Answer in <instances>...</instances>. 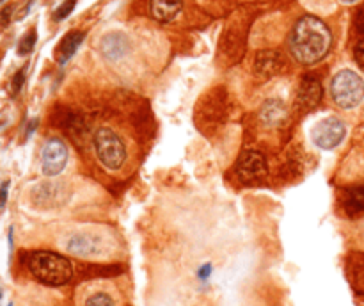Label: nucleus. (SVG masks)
<instances>
[{
	"mask_svg": "<svg viewBox=\"0 0 364 306\" xmlns=\"http://www.w3.org/2000/svg\"><path fill=\"white\" fill-rule=\"evenodd\" d=\"M96 155L107 170H119L126 159V148L121 137L111 129H99L95 136Z\"/></svg>",
	"mask_w": 364,
	"mask_h": 306,
	"instance_id": "20e7f679",
	"label": "nucleus"
},
{
	"mask_svg": "<svg viewBox=\"0 0 364 306\" xmlns=\"http://www.w3.org/2000/svg\"><path fill=\"white\" fill-rule=\"evenodd\" d=\"M0 2H4V0H0Z\"/></svg>",
	"mask_w": 364,
	"mask_h": 306,
	"instance_id": "5701e85b",
	"label": "nucleus"
},
{
	"mask_svg": "<svg viewBox=\"0 0 364 306\" xmlns=\"http://www.w3.org/2000/svg\"><path fill=\"white\" fill-rule=\"evenodd\" d=\"M341 2H345V4H353V2H357V0H341Z\"/></svg>",
	"mask_w": 364,
	"mask_h": 306,
	"instance_id": "4be33fe9",
	"label": "nucleus"
},
{
	"mask_svg": "<svg viewBox=\"0 0 364 306\" xmlns=\"http://www.w3.org/2000/svg\"><path fill=\"white\" fill-rule=\"evenodd\" d=\"M66 249L77 257H95L102 253V239L92 233H73L68 239Z\"/></svg>",
	"mask_w": 364,
	"mask_h": 306,
	"instance_id": "0eeeda50",
	"label": "nucleus"
},
{
	"mask_svg": "<svg viewBox=\"0 0 364 306\" xmlns=\"http://www.w3.org/2000/svg\"><path fill=\"white\" fill-rule=\"evenodd\" d=\"M84 37H85L84 33H78V30H73V33L66 34V36L63 37V41L59 43V47H57V50H56L57 61H59L61 64H64L66 61H70L71 57L75 56V52L78 50V47L82 45Z\"/></svg>",
	"mask_w": 364,
	"mask_h": 306,
	"instance_id": "f8f14e48",
	"label": "nucleus"
},
{
	"mask_svg": "<svg viewBox=\"0 0 364 306\" xmlns=\"http://www.w3.org/2000/svg\"><path fill=\"white\" fill-rule=\"evenodd\" d=\"M343 205L348 214H363L364 212V185L350 189L343 198Z\"/></svg>",
	"mask_w": 364,
	"mask_h": 306,
	"instance_id": "ddd939ff",
	"label": "nucleus"
},
{
	"mask_svg": "<svg viewBox=\"0 0 364 306\" xmlns=\"http://www.w3.org/2000/svg\"><path fill=\"white\" fill-rule=\"evenodd\" d=\"M9 306H13V305H9Z\"/></svg>",
	"mask_w": 364,
	"mask_h": 306,
	"instance_id": "b1692460",
	"label": "nucleus"
},
{
	"mask_svg": "<svg viewBox=\"0 0 364 306\" xmlns=\"http://www.w3.org/2000/svg\"><path fill=\"white\" fill-rule=\"evenodd\" d=\"M68 163V148L63 141L50 139L41 151V171L44 177H57Z\"/></svg>",
	"mask_w": 364,
	"mask_h": 306,
	"instance_id": "39448f33",
	"label": "nucleus"
},
{
	"mask_svg": "<svg viewBox=\"0 0 364 306\" xmlns=\"http://www.w3.org/2000/svg\"><path fill=\"white\" fill-rule=\"evenodd\" d=\"M23 82H25V68H23V70H20L18 73L13 77V93H18L20 89H22Z\"/></svg>",
	"mask_w": 364,
	"mask_h": 306,
	"instance_id": "a211bd4d",
	"label": "nucleus"
},
{
	"mask_svg": "<svg viewBox=\"0 0 364 306\" xmlns=\"http://www.w3.org/2000/svg\"><path fill=\"white\" fill-rule=\"evenodd\" d=\"M130 50V41L125 34L111 33L102 40V54L107 59L118 61L125 57Z\"/></svg>",
	"mask_w": 364,
	"mask_h": 306,
	"instance_id": "6e6552de",
	"label": "nucleus"
},
{
	"mask_svg": "<svg viewBox=\"0 0 364 306\" xmlns=\"http://www.w3.org/2000/svg\"><path fill=\"white\" fill-rule=\"evenodd\" d=\"M265 173V159L262 157V153L257 151H249L245 155L240 159L238 163V175L245 180H250V178L262 177Z\"/></svg>",
	"mask_w": 364,
	"mask_h": 306,
	"instance_id": "9b49d317",
	"label": "nucleus"
},
{
	"mask_svg": "<svg viewBox=\"0 0 364 306\" xmlns=\"http://www.w3.org/2000/svg\"><path fill=\"white\" fill-rule=\"evenodd\" d=\"M331 95L341 109H353L364 98V82L356 71L341 70L331 82Z\"/></svg>",
	"mask_w": 364,
	"mask_h": 306,
	"instance_id": "7ed1b4c3",
	"label": "nucleus"
},
{
	"mask_svg": "<svg viewBox=\"0 0 364 306\" xmlns=\"http://www.w3.org/2000/svg\"><path fill=\"white\" fill-rule=\"evenodd\" d=\"M210 274H212V267H210V266H205V267H202L201 271H199V273H198V276H199V280H202V281H205L206 278L210 276Z\"/></svg>",
	"mask_w": 364,
	"mask_h": 306,
	"instance_id": "412c9836",
	"label": "nucleus"
},
{
	"mask_svg": "<svg viewBox=\"0 0 364 306\" xmlns=\"http://www.w3.org/2000/svg\"><path fill=\"white\" fill-rule=\"evenodd\" d=\"M281 59L276 52H262L256 59V70L262 75H272L279 70Z\"/></svg>",
	"mask_w": 364,
	"mask_h": 306,
	"instance_id": "4468645a",
	"label": "nucleus"
},
{
	"mask_svg": "<svg viewBox=\"0 0 364 306\" xmlns=\"http://www.w3.org/2000/svg\"><path fill=\"white\" fill-rule=\"evenodd\" d=\"M346 129L345 123L338 118H325L324 122L317 123V126L311 132V139L322 150H332L338 146L345 137Z\"/></svg>",
	"mask_w": 364,
	"mask_h": 306,
	"instance_id": "423d86ee",
	"label": "nucleus"
},
{
	"mask_svg": "<svg viewBox=\"0 0 364 306\" xmlns=\"http://www.w3.org/2000/svg\"><path fill=\"white\" fill-rule=\"evenodd\" d=\"M29 271L37 281L59 287L73 278V266L68 259L50 251H36L29 257Z\"/></svg>",
	"mask_w": 364,
	"mask_h": 306,
	"instance_id": "f03ea898",
	"label": "nucleus"
},
{
	"mask_svg": "<svg viewBox=\"0 0 364 306\" xmlns=\"http://www.w3.org/2000/svg\"><path fill=\"white\" fill-rule=\"evenodd\" d=\"M75 4H77V0H66V2H63V4L56 9V15H54V18L59 22V20H64L66 16H70L71 11L75 9Z\"/></svg>",
	"mask_w": 364,
	"mask_h": 306,
	"instance_id": "f3484780",
	"label": "nucleus"
},
{
	"mask_svg": "<svg viewBox=\"0 0 364 306\" xmlns=\"http://www.w3.org/2000/svg\"><path fill=\"white\" fill-rule=\"evenodd\" d=\"M181 8H183V0H151L150 4L151 16L162 23L173 22Z\"/></svg>",
	"mask_w": 364,
	"mask_h": 306,
	"instance_id": "9d476101",
	"label": "nucleus"
},
{
	"mask_svg": "<svg viewBox=\"0 0 364 306\" xmlns=\"http://www.w3.org/2000/svg\"><path fill=\"white\" fill-rule=\"evenodd\" d=\"M353 56H356L357 64L364 70V40H360L359 43L356 45V50H353Z\"/></svg>",
	"mask_w": 364,
	"mask_h": 306,
	"instance_id": "6ab92c4d",
	"label": "nucleus"
},
{
	"mask_svg": "<svg viewBox=\"0 0 364 306\" xmlns=\"http://www.w3.org/2000/svg\"><path fill=\"white\" fill-rule=\"evenodd\" d=\"M331 45V30L317 16H302L290 34V52L301 64L322 61L327 56Z\"/></svg>",
	"mask_w": 364,
	"mask_h": 306,
	"instance_id": "f257e3e1",
	"label": "nucleus"
},
{
	"mask_svg": "<svg viewBox=\"0 0 364 306\" xmlns=\"http://www.w3.org/2000/svg\"><path fill=\"white\" fill-rule=\"evenodd\" d=\"M298 104L305 109H313L320 104L322 100V86L315 77H304L297 93Z\"/></svg>",
	"mask_w": 364,
	"mask_h": 306,
	"instance_id": "1a4fd4ad",
	"label": "nucleus"
},
{
	"mask_svg": "<svg viewBox=\"0 0 364 306\" xmlns=\"http://www.w3.org/2000/svg\"><path fill=\"white\" fill-rule=\"evenodd\" d=\"M36 40H37L36 29H30L29 33L23 34V37L20 40V43H18V54H20V56H27V54L32 52L34 45H36Z\"/></svg>",
	"mask_w": 364,
	"mask_h": 306,
	"instance_id": "2eb2a0df",
	"label": "nucleus"
},
{
	"mask_svg": "<svg viewBox=\"0 0 364 306\" xmlns=\"http://www.w3.org/2000/svg\"><path fill=\"white\" fill-rule=\"evenodd\" d=\"M85 306H116V302L109 294H105V292H98V294L91 295V298L85 301Z\"/></svg>",
	"mask_w": 364,
	"mask_h": 306,
	"instance_id": "dca6fc26",
	"label": "nucleus"
},
{
	"mask_svg": "<svg viewBox=\"0 0 364 306\" xmlns=\"http://www.w3.org/2000/svg\"><path fill=\"white\" fill-rule=\"evenodd\" d=\"M8 192H9V182H2L0 185V211H4L6 203H8Z\"/></svg>",
	"mask_w": 364,
	"mask_h": 306,
	"instance_id": "aec40b11",
	"label": "nucleus"
}]
</instances>
